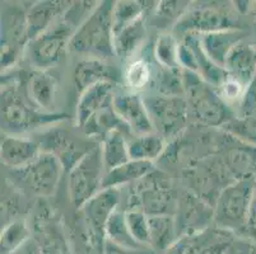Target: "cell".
Segmentation results:
<instances>
[{"label":"cell","mask_w":256,"mask_h":254,"mask_svg":"<svg viewBox=\"0 0 256 254\" xmlns=\"http://www.w3.org/2000/svg\"><path fill=\"white\" fill-rule=\"evenodd\" d=\"M68 118L65 113H48L37 108L27 97L23 78L0 90V132L3 134L23 135Z\"/></svg>","instance_id":"6da1fadb"},{"label":"cell","mask_w":256,"mask_h":254,"mask_svg":"<svg viewBox=\"0 0 256 254\" xmlns=\"http://www.w3.org/2000/svg\"><path fill=\"white\" fill-rule=\"evenodd\" d=\"M115 1H98L87 19L74 32L69 48L88 57L107 60L114 52L112 10Z\"/></svg>","instance_id":"7a4b0ae2"},{"label":"cell","mask_w":256,"mask_h":254,"mask_svg":"<svg viewBox=\"0 0 256 254\" xmlns=\"http://www.w3.org/2000/svg\"><path fill=\"white\" fill-rule=\"evenodd\" d=\"M182 81L188 113L199 126L220 130L237 115L220 98L216 88L198 74L182 70Z\"/></svg>","instance_id":"3957f363"},{"label":"cell","mask_w":256,"mask_h":254,"mask_svg":"<svg viewBox=\"0 0 256 254\" xmlns=\"http://www.w3.org/2000/svg\"><path fill=\"white\" fill-rule=\"evenodd\" d=\"M178 195L170 177L154 168L140 181L130 185L125 210H140L148 216L174 215Z\"/></svg>","instance_id":"277c9868"},{"label":"cell","mask_w":256,"mask_h":254,"mask_svg":"<svg viewBox=\"0 0 256 254\" xmlns=\"http://www.w3.org/2000/svg\"><path fill=\"white\" fill-rule=\"evenodd\" d=\"M27 9L16 3H0V74L12 73L30 43Z\"/></svg>","instance_id":"5b68a950"},{"label":"cell","mask_w":256,"mask_h":254,"mask_svg":"<svg viewBox=\"0 0 256 254\" xmlns=\"http://www.w3.org/2000/svg\"><path fill=\"white\" fill-rule=\"evenodd\" d=\"M255 187V178H244L223 188L213 206L214 225L240 237L246 225Z\"/></svg>","instance_id":"8992f818"},{"label":"cell","mask_w":256,"mask_h":254,"mask_svg":"<svg viewBox=\"0 0 256 254\" xmlns=\"http://www.w3.org/2000/svg\"><path fill=\"white\" fill-rule=\"evenodd\" d=\"M68 178L69 199L79 210L93 196L102 190L104 169L100 144L90 149L82 159L70 169Z\"/></svg>","instance_id":"52a82bcc"},{"label":"cell","mask_w":256,"mask_h":254,"mask_svg":"<svg viewBox=\"0 0 256 254\" xmlns=\"http://www.w3.org/2000/svg\"><path fill=\"white\" fill-rule=\"evenodd\" d=\"M153 130L164 139H176L186 129L190 113L185 97H143Z\"/></svg>","instance_id":"ba28073f"},{"label":"cell","mask_w":256,"mask_h":254,"mask_svg":"<svg viewBox=\"0 0 256 254\" xmlns=\"http://www.w3.org/2000/svg\"><path fill=\"white\" fill-rule=\"evenodd\" d=\"M74 29L62 19L42 34L30 41L26 55L34 70H50L62 61L74 34Z\"/></svg>","instance_id":"9c48e42d"},{"label":"cell","mask_w":256,"mask_h":254,"mask_svg":"<svg viewBox=\"0 0 256 254\" xmlns=\"http://www.w3.org/2000/svg\"><path fill=\"white\" fill-rule=\"evenodd\" d=\"M32 220V239L44 254H73L62 219L46 202L40 201Z\"/></svg>","instance_id":"30bf717a"},{"label":"cell","mask_w":256,"mask_h":254,"mask_svg":"<svg viewBox=\"0 0 256 254\" xmlns=\"http://www.w3.org/2000/svg\"><path fill=\"white\" fill-rule=\"evenodd\" d=\"M241 28L238 20L234 19V14L218 6L200 5L188 8L174 23V36L184 38L188 34H202L223 29H236Z\"/></svg>","instance_id":"8fae6325"},{"label":"cell","mask_w":256,"mask_h":254,"mask_svg":"<svg viewBox=\"0 0 256 254\" xmlns=\"http://www.w3.org/2000/svg\"><path fill=\"white\" fill-rule=\"evenodd\" d=\"M120 190L118 188H102L97 195L88 200L80 209L83 228L100 251L104 252L106 235L104 228L110 216L118 209Z\"/></svg>","instance_id":"7c38bea8"},{"label":"cell","mask_w":256,"mask_h":254,"mask_svg":"<svg viewBox=\"0 0 256 254\" xmlns=\"http://www.w3.org/2000/svg\"><path fill=\"white\" fill-rule=\"evenodd\" d=\"M64 168L52 154L41 151L38 157L22 169L14 171L26 190L40 199H48L56 192Z\"/></svg>","instance_id":"4fadbf2b"},{"label":"cell","mask_w":256,"mask_h":254,"mask_svg":"<svg viewBox=\"0 0 256 254\" xmlns=\"http://www.w3.org/2000/svg\"><path fill=\"white\" fill-rule=\"evenodd\" d=\"M90 139V137H88ZM41 151L52 154L62 163L65 172H70L72 168L84 157L86 154L98 144L86 140H79L64 129H51L36 139Z\"/></svg>","instance_id":"5bb4252c"},{"label":"cell","mask_w":256,"mask_h":254,"mask_svg":"<svg viewBox=\"0 0 256 254\" xmlns=\"http://www.w3.org/2000/svg\"><path fill=\"white\" fill-rule=\"evenodd\" d=\"M174 216L180 237L203 232L214 225L213 206L188 190L178 195Z\"/></svg>","instance_id":"9a60e30c"},{"label":"cell","mask_w":256,"mask_h":254,"mask_svg":"<svg viewBox=\"0 0 256 254\" xmlns=\"http://www.w3.org/2000/svg\"><path fill=\"white\" fill-rule=\"evenodd\" d=\"M236 238L234 233L212 225L203 232L180 237L166 254H222Z\"/></svg>","instance_id":"2e32d148"},{"label":"cell","mask_w":256,"mask_h":254,"mask_svg":"<svg viewBox=\"0 0 256 254\" xmlns=\"http://www.w3.org/2000/svg\"><path fill=\"white\" fill-rule=\"evenodd\" d=\"M112 109L118 120L136 135L154 132L143 97L130 90H115Z\"/></svg>","instance_id":"e0dca14e"},{"label":"cell","mask_w":256,"mask_h":254,"mask_svg":"<svg viewBox=\"0 0 256 254\" xmlns=\"http://www.w3.org/2000/svg\"><path fill=\"white\" fill-rule=\"evenodd\" d=\"M115 90V83L102 81V83L92 85L83 93H80L76 112V127L82 129L93 116L104 111V109L111 108Z\"/></svg>","instance_id":"ac0fdd59"},{"label":"cell","mask_w":256,"mask_h":254,"mask_svg":"<svg viewBox=\"0 0 256 254\" xmlns=\"http://www.w3.org/2000/svg\"><path fill=\"white\" fill-rule=\"evenodd\" d=\"M41 153L38 143L22 135H6L0 144V163L13 171L22 169Z\"/></svg>","instance_id":"d6986e66"},{"label":"cell","mask_w":256,"mask_h":254,"mask_svg":"<svg viewBox=\"0 0 256 254\" xmlns=\"http://www.w3.org/2000/svg\"><path fill=\"white\" fill-rule=\"evenodd\" d=\"M24 89L30 101L38 109L54 113L56 99L58 79L50 70H34L27 78L23 79Z\"/></svg>","instance_id":"ffe728a7"},{"label":"cell","mask_w":256,"mask_h":254,"mask_svg":"<svg viewBox=\"0 0 256 254\" xmlns=\"http://www.w3.org/2000/svg\"><path fill=\"white\" fill-rule=\"evenodd\" d=\"M72 1L62 0H44L37 1L27 9V25L30 39H34L46 32L62 18Z\"/></svg>","instance_id":"44dd1931"},{"label":"cell","mask_w":256,"mask_h":254,"mask_svg":"<svg viewBox=\"0 0 256 254\" xmlns=\"http://www.w3.org/2000/svg\"><path fill=\"white\" fill-rule=\"evenodd\" d=\"M223 67L228 75L248 87L256 75V46L246 41L237 43L228 53Z\"/></svg>","instance_id":"7402d4cb"},{"label":"cell","mask_w":256,"mask_h":254,"mask_svg":"<svg viewBox=\"0 0 256 254\" xmlns=\"http://www.w3.org/2000/svg\"><path fill=\"white\" fill-rule=\"evenodd\" d=\"M245 29L236 28V29H223V31L202 34L199 36V39L206 55L214 64L223 67L228 53L231 52L237 43L245 41Z\"/></svg>","instance_id":"603a6c76"},{"label":"cell","mask_w":256,"mask_h":254,"mask_svg":"<svg viewBox=\"0 0 256 254\" xmlns=\"http://www.w3.org/2000/svg\"><path fill=\"white\" fill-rule=\"evenodd\" d=\"M73 81L76 90L83 93L90 87L102 81H111L116 84L118 75L104 60L86 57L76 62L73 71Z\"/></svg>","instance_id":"cb8c5ba5"},{"label":"cell","mask_w":256,"mask_h":254,"mask_svg":"<svg viewBox=\"0 0 256 254\" xmlns=\"http://www.w3.org/2000/svg\"><path fill=\"white\" fill-rule=\"evenodd\" d=\"M154 168L153 163L130 159L124 164L118 165L104 173L102 188H118L120 190L124 186L132 185V183L140 181Z\"/></svg>","instance_id":"d4e9b609"},{"label":"cell","mask_w":256,"mask_h":254,"mask_svg":"<svg viewBox=\"0 0 256 254\" xmlns=\"http://www.w3.org/2000/svg\"><path fill=\"white\" fill-rule=\"evenodd\" d=\"M166 149V139L157 132L136 135L132 139L128 140L129 157L132 160H142L154 164V162L164 157Z\"/></svg>","instance_id":"484cf974"},{"label":"cell","mask_w":256,"mask_h":254,"mask_svg":"<svg viewBox=\"0 0 256 254\" xmlns=\"http://www.w3.org/2000/svg\"><path fill=\"white\" fill-rule=\"evenodd\" d=\"M150 246L152 251L166 253L180 238L174 215L150 216Z\"/></svg>","instance_id":"4316f807"},{"label":"cell","mask_w":256,"mask_h":254,"mask_svg":"<svg viewBox=\"0 0 256 254\" xmlns=\"http://www.w3.org/2000/svg\"><path fill=\"white\" fill-rule=\"evenodd\" d=\"M146 33L144 17L114 33V52L121 60L130 59L144 42Z\"/></svg>","instance_id":"83f0119b"},{"label":"cell","mask_w":256,"mask_h":254,"mask_svg":"<svg viewBox=\"0 0 256 254\" xmlns=\"http://www.w3.org/2000/svg\"><path fill=\"white\" fill-rule=\"evenodd\" d=\"M100 148L106 172L130 160L128 139L122 130H114L110 134H107L101 140Z\"/></svg>","instance_id":"f1b7e54d"},{"label":"cell","mask_w":256,"mask_h":254,"mask_svg":"<svg viewBox=\"0 0 256 254\" xmlns=\"http://www.w3.org/2000/svg\"><path fill=\"white\" fill-rule=\"evenodd\" d=\"M104 235H106V241L125 249H132V251L150 249L139 244L132 235L125 220V210L118 209L110 216L104 228Z\"/></svg>","instance_id":"f546056e"},{"label":"cell","mask_w":256,"mask_h":254,"mask_svg":"<svg viewBox=\"0 0 256 254\" xmlns=\"http://www.w3.org/2000/svg\"><path fill=\"white\" fill-rule=\"evenodd\" d=\"M32 238L31 228L23 219L10 221L0 230V254H12Z\"/></svg>","instance_id":"4dcf8cb0"},{"label":"cell","mask_w":256,"mask_h":254,"mask_svg":"<svg viewBox=\"0 0 256 254\" xmlns=\"http://www.w3.org/2000/svg\"><path fill=\"white\" fill-rule=\"evenodd\" d=\"M153 55L160 67L171 70L181 69L178 65V39L171 33H162L153 46Z\"/></svg>","instance_id":"1f68e13d"},{"label":"cell","mask_w":256,"mask_h":254,"mask_svg":"<svg viewBox=\"0 0 256 254\" xmlns=\"http://www.w3.org/2000/svg\"><path fill=\"white\" fill-rule=\"evenodd\" d=\"M153 89L158 95L167 97H185V88L182 81V69H162L156 74L152 80Z\"/></svg>","instance_id":"d6a6232c"},{"label":"cell","mask_w":256,"mask_h":254,"mask_svg":"<svg viewBox=\"0 0 256 254\" xmlns=\"http://www.w3.org/2000/svg\"><path fill=\"white\" fill-rule=\"evenodd\" d=\"M146 1H134V0L115 1L112 10L114 33L143 18L146 9Z\"/></svg>","instance_id":"836d02e7"},{"label":"cell","mask_w":256,"mask_h":254,"mask_svg":"<svg viewBox=\"0 0 256 254\" xmlns=\"http://www.w3.org/2000/svg\"><path fill=\"white\" fill-rule=\"evenodd\" d=\"M152 67L146 59L132 60L125 69L124 79L132 93H140L152 83Z\"/></svg>","instance_id":"e575fe53"},{"label":"cell","mask_w":256,"mask_h":254,"mask_svg":"<svg viewBox=\"0 0 256 254\" xmlns=\"http://www.w3.org/2000/svg\"><path fill=\"white\" fill-rule=\"evenodd\" d=\"M220 131L226 132L240 143L256 146V117L236 115L223 126Z\"/></svg>","instance_id":"d590c367"},{"label":"cell","mask_w":256,"mask_h":254,"mask_svg":"<svg viewBox=\"0 0 256 254\" xmlns=\"http://www.w3.org/2000/svg\"><path fill=\"white\" fill-rule=\"evenodd\" d=\"M150 216L140 210H125L128 228L136 242L150 249Z\"/></svg>","instance_id":"8d00e7d4"},{"label":"cell","mask_w":256,"mask_h":254,"mask_svg":"<svg viewBox=\"0 0 256 254\" xmlns=\"http://www.w3.org/2000/svg\"><path fill=\"white\" fill-rule=\"evenodd\" d=\"M216 90H217L223 101L228 106L232 107L234 104H238L240 106L242 98H244V94H245L246 87L242 85L234 78H232L231 75H227V78L222 81V84Z\"/></svg>","instance_id":"74e56055"},{"label":"cell","mask_w":256,"mask_h":254,"mask_svg":"<svg viewBox=\"0 0 256 254\" xmlns=\"http://www.w3.org/2000/svg\"><path fill=\"white\" fill-rule=\"evenodd\" d=\"M238 116L256 117V75L246 87L245 94L238 106Z\"/></svg>","instance_id":"f35d334b"},{"label":"cell","mask_w":256,"mask_h":254,"mask_svg":"<svg viewBox=\"0 0 256 254\" xmlns=\"http://www.w3.org/2000/svg\"><path fill=\"white\" fill-rule=\"evenodd\" d=\"M156 8L158 15L178 22L181 15L188 9V1H160Z\"/></svg>","instance_id":"ab89813d"},{"label":"cell","mask_w":256,"mask_h":254,"mask_svg":"<svg viewBox=\"0 0 256 254\" xmlns=\"http://www.w3.org/2000/svg\"><path fill=\"white\" fill-rule=\"evenodd\" d=\"M238 238H242V239H246V241L256 244V187L252 196V200H251L246 225Z\"/></svg>","instance_id":"60d3db41"},{"label":"cell","mask_w":256,"mask_h":254,"mask_svg":"<svg viewBox=\"0 0 256 254\" xmlns=\"http://www.w3.org/2000/svg\"><path fill=\"white\" fill-rule=\"evenodd\" d=\"M222 254H256V246L246 239L237 237Z\"/></svg>","instance_id":"b9f144b4"},{"label":"cell","mask_w":256,"mask_h":254,"mask_svg":"<svg viewBox=\"0 0 256 254\" xmlns=\"http://www.w3.org/2000/svg\"><path fill=\"white\" fill-rule=\"evenodd\" d=\"M150 249H144V251H132V249H125L122 247H118L111 242L106 241L104 243V254H150Z\"/></svg>","instance_id":"7bdbcfd3"},{"label":"cell","mask_w":256,"mask_h":254,"mask_svg":"<svg viewBox=\"0 0 256 254\" xmlns=\"http://www.w3.org/2000/svg\"><path fill=\"white\" fill-rule=\"evenodd\" d=\"M12 254H44V253L41 252V249L38 248V246L34 243V241L31 238V239H30L24 246H22L20 249H17L14 253H12Z\"/></svg>","instance_id":"ee69618b"},{"label":"cell","mask_w":256,"mask_h":254,"mask_svg":"<svg viewBox=\"0 0 256 254\" xmlns=\"http://www.w3.org/2000/svg\"><path fill=\"white\" fill-rule=\"evenodd\" d=\"M20 74L14 73V71H12V73L8 74H0V90H3L4 88L10 85V84L14 83V81L20 80Z\"/></svg>","instance_id":"f6af8a7d"},{"label":"cell","mask_w":256,"mask_h":254,"mask_svg":"<svg viewBox=\"0 0 256 254\" xmlns=\"http://www.w3.org/2000/svg\"><path fill=\"white\" fill-rule=\"evenodd\" d=\"M234 9L238 11L240 14H246L251 11V5L252 1H234Z\"/></svg>","instance_id":"bcb514c9"},{"label":"cell","mask_w":256,"mask_h":254,"mask_svg":"<svg viewBox=\"0 0 256 254\" xmlns=\"http://www.w3.org/2000/svg\"><path fill=\"white\" fill-rule=\"evenodd\" d=\"M251 13L256 17V1H252V5H251Z\"/></svg>","instance_id":"7dc6e473"},{"label":"cell","mask_w":256,"mask_h":254,"mask_svg":"<svg viewBox=\"0 0 256 254\" xmlns=\"http://www.w3.org/2000/svg\"><path fill=\"white\" fill-rule=\"evenodd\" d=\"M0 134H2V132H0ZM3 137H2V135H0V144H2V140H3Z\"/></svg>","instance_id":"c3c4849f"}]
</instances>
